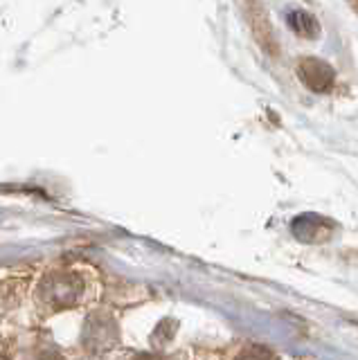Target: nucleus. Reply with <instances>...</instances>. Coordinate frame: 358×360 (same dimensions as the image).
<instances>
[{
  "label": "nucleus",
  "instance_id": "obj_1",
  "mask_svg": "<svg viewBox=\"0 0 358 360\" xmlns=\"http://www.w3.org/2000/svg\"><path fill=\"white\" fill-rule=\"evenodd\" d=\"M84 284L75 273H54L48 275L39 286V302L50 311H61L75 307L82 297Z\"/></svg>",
  "mask_w": 358,
  "mask_h": 360
},
{
  "label": "nucleus",
  "instance_id": "obj_4",
  "mask_svg": "<svg viewBox=\"0 0 358 360\" xmlns=\"http://www.w3.org/2000/svg\"><path fill=\"white\" fill-rule=\"evenodd\" d=\"M288 25L305 39H309V37L316 39L318 32H320L318 20L313 18L311 14H307V11H293V14H288Z\"/></svg>",
  "mask_w": 358,
  "mask_h": 360
},
{
  "label": "nucleus",
  "instance_id": "obj_7",
  "mask_svg": "<svg viewBox=\"0 0 358 360\" xmlns=\"http://www.w3.org/2000/svg\"><path fill=\"white\" fill-rule=\"evenodd\" d=\"M138 360H162V358H158V356H140Z\"/></svg>",
  "mask_w": 358,
  "mask_h": 360
},
{
  "label": "nucleus",
  "instance_id": "obj_3",
  "mask_svg": "<svg viewBox=\"0 0 358 360\" xmlns=\"http://www.w3.org/2000/svg\"><path fill=\"white\" fill-rule=\"evenodd\" d=\"M115 338H117L115 326L106 318H91V322L86 326V345L93 349L113 345Z\"/></svg>",
  "mask_w": 358,
  "mask_h": 360
},
{
  "label": "nucleus",
  "instance_id": "obj_2",
  "mask_svg": "<svg viewBox=\"0 0 358 360\" xmlns=\"http://www.w3.org/2000/svg\"><path fill=\"white\" fill-rule=\"evenodd\" d=\"M298 75L302 84L311 88L313 93H327V90H331L335 79L333 68L320 59H302L298 63Z\"/></svg>",
  "mask_w": 358,
  "mask_h": 360
},
{
  "label": "nucleus",
  "instance_id": "obj_6",
  "mask_svg": "<svg viewBox=\"0 0 358 360\" xmlns=\"http://www.w3.org/2000/svg\"><path fill=\"white\" fill-rule=\"evenodd\" d=\"M41 360H63L59 354H46V356H41Z\"/></svg>",
  "mask_w": 358,
  "mask_h": 360
},
{
  "label": "nucleus",
  "instance_id": "obj_5",
  "mask_svg": "<svg viewBox=\"0 0 358 360\" xmlns=\"http://www.w3.org/2000/svg\"><path fill=\"white\" fill-rule=\"evenodd\" d=\"M239 360H275V356L271 352H266L262 347H250L239 356Z\"/></svg>",
  "mask_w": 358,
  "mask_h": 360
}]
</instances>
